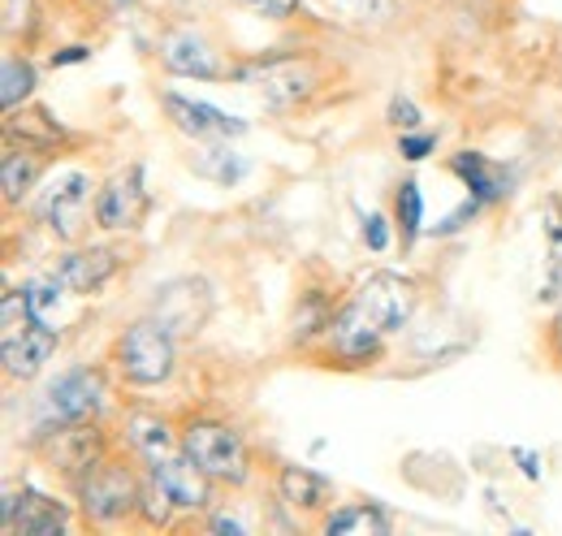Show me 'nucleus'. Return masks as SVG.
Here are the masks:
<instances>
[{"mask_svg": "<svg viewBox=\"0 0 562 536\" xmlns=\"http://www.w3.org/2000/svg\"><path fill=\"white\" fill-rule=\"evenodd\" d=\"M243 4L256 9V13H265V18H290L299 9V0H243Z\"/></svg>", "mask_w": 562, "mask_h": 536, "instance_id": "nucleus-27", "label": "nucleus"}, {"mask_svg": "<svg viewBox=\"0 0 562 536\" xmlns=\"http://www.w3.org/2000/svg\"><path fill=\"white\" fill-rule=\"evenodd\" d=\"M178 364V346H173V330L160 321H139L126 334L117 337V368L131 386H160L173 377Z\"/></svg>", "mask_w": 562, "mask_h": 536, "instance_id": "nucleus-2", "label": "nucleus"}, {"mask_svg": "<svg viewBox=\"0 0 562 536\" xmlns=\"http://www.w3.org/2000/svg\"><path fill=\"white\" fill-rule=\"evenodd\" d=\"M325 533L329 536H347V533H390V520L376 511V506H342V511H334L329 520H325Z\"/></svg>", "mask_w": 562, "mask_h": 536, "instance_id": "nucleus-20", "label": "nucleus"}, {"mask_svg": "<svg viewBox=\"0 0 562 536\" xmlns=\"http://www.w3.org/2000/svg\"><path fill=\"white\" fill-rule=\"evenodd\" d=\"M160 62H165L169 74H182V78H221V74H225L221 62H216V53H212L195 31H173V35H165Z\"/></svg>", "mask_w": 562, "mask_h": 536, "instance_id": "nucleus-13", "label": "nucleus"}, {"mask_svg": "<svg viewBox=\"0 0 562 536\" xmlns=\"http://www.w3.org/2000/svg\"><path fill=\"white\" fill-rule=\"evenodd\" d=\"M143 212V182L139 169L131 174H117L100 196H95V221L104 230H131Z\"/></svg>", "mask_w": 562, "mask_h": 536, "instance_id": "nucleus-14", "label": "nucleus"}, {"mask_svg": "<svg viewBox=\"0 0 562 536\" xmlns=\"http://www.w3.org/2000/svg\"><path fill=\"white\" fill-rule=\"evenodd\" d=\"M4 533H22V536H61L66 533V511L44 498V493H31L22 489L4 498Z\"/></svg>", "mask_w": 562, "mask_h": 536, "instance_id": "nucleus-11", "label": "nucleus"}, {"mask_svg": "<svg viewBox=\"0 0 562 536\" xmlns=\"http://www.w3.org/2000/svg\"><path fill=\"white\" fill-rule=\"evenodd\" d=\"M398 152H403L407 160H424V156L432 152V138H428V134H403V138H398Z\"/></svg>", "mask_w": 562, "mask_h": 536, "instance_id": "nucleus-28", "label": "nucleus"}, {"mask_svg": "<svg viewBox=\"0 0 562 536\" xmlns=\"http://www.w3.org/2000/svg\"><path fill=\"white\" fill-rule=\"evenodd\" d=\"M420 216H424L420 187L416 182H403V191H398V225H403V238L407 243L420 234Z\"/></svg>", "mask_w": 562, "mask_h": 536, "instance_id": "nucleus-25", "label": "nucleus"}, {"mask_svg": "<svg viewBox=\"0 0 562 536\" xmlns=\"http://www.w3.org/2000/svg\"><path fill=\"white\" fill-rule=\"evenodd\" d=\"M278 489H281V502H290L299 511H321L329 502V493H334V484L325 476H316V471L307 468H281Z\"/></svg>", "mask_w": 562, "mask_h": 536, "instance_id": "nucleus-16", "label": "nucleus"}, {"mask_svg": "<svg viewBox=\"0 0 562 536\" xmlns=\"http://www.w3.org/2000/svg\"><path fill=\"white\" fill-rule=\"evenodd\" d=\"M160 104H165L169 122L182 134H191V138H229V134L247 131V122H238V118L212 109L204 100H187V96H178V91H165Z\"/></svg>", "mask_w": 562, "mask_h": 536, "instance_id": "nucleus-9", "label": "nucleus"}, {"mask_svg": "<svg viewBox=\"0 0 562 536\" xmlns=\"http://www.w3.org/2000/svg\"><path fill=\"white\" fill-rule=\"evenodd\" d=\"M100 450H104V437L87 424V420H74V424H48V442H44V455L53 468H61L66 476H87V471L100 464Z\"/></svg>", "mask_w": 562, "mask_h": 536, "instance_id": "nucleus-7", "label": "nucleus"}, {"mask_svg": "<svg viewBox=\"0 0 562 536\" xmlns=\"http://www.w3.org/2000/svg\"><path fill=\"white\" fill-rule=\"evenodd\" d=\"M117 252H109V247H87V252H70L61 268H57V277H61V286L74 290V294H91V290H100L113 272H117Z\"/></svg>", "mask_w": 562, "mask_h": 536, "instance_id": "nucleus-15", "label": "nucleus"}, {"mask_svg": "<svg viewBox=\"0 0 562 536\" xmlns=\"http://www.w3.org/2000/svg\"><path fill=\"white\" fill-rule=\"evenodd\" d=\"M363 238H368V247H372V252H385V243H390L385 216H368V225H363Z\"/></svg>", "mask_w": 562, "mask_h": 536, "instance_id": "nucleus-29", "label": "nucleus"}, {"mask_svg": "<svg viewBox=\"0 0 562 536\" xmlns=\"http://www.w3.org/2000/svg\"><path fill=\"white\" fill-rule=\"evenodd\" d=\"M104 402V377L91 368H74L66 377H57L44 399H40V420L48 424H74V420H91Z\"/></svg>", "mask_w": 562, "mask_h": 536, "instance_id": "nucleus-6", "label": "nucleus"}, {"mask_svg": "<svg viewBox=\"0 0 562 536\" xmlns=\"http://www.w3.org/2000/svg\"><path fill=\"white\" fill-rule=\"evenodd\" d=\"M61 277H35L31 286H26V303H31V312L40 316V321H48V312L57 308V299H61Z\"/></svg>", "mask_w": 562, "mask_h": 536, "instance_id": "nucleus-24", "label": "nucleus"}, {"mask_svg": "<svg viewBox=\"0 0 562 536\" xmlns=\"http://www.w3.org/2000/svg\"><path fill=\"white\" fill-rule=\"evenodd\" d=\"M238 78L247 87H256L260 100H269L278 109L299 104L316 91V66L303 62V57H265V62H251V66L238 69Z\"/></svg>", "mask_w": 562, "mask_h": 536, "instance_id": "nucleus-5", "label": "nucleus"}, {"mask_svg": "<svg viewBox=\"0 0 562 536\" xmlns=\"http://www.w3.org/2000/svg\"><path fill=\"white\" fill-rule=\"evenodd\" d=\"M57 350V330H48V321H35L26 334L4 337V372L13 381H31Z\"/></svg>", "mask_w": 562, "mask_h": 536, "instance_id": "nucleus-12", "label": "nucleus"}, {"mask_svg": "<svg viewBox=\"0 0 562 536\" xmlns=\"http://www.w3.org/2000/svg\"><path fill=\"white\" fill-rule=\"evenodd\" d=\"M35 178H40V160L31 156V147H22V152H4V160H0V187H4V200L18 203L31 187H35Z\"/></svg>", "mask_w": 562, "mask_h": 536, "instance_id": "nucleus-19", "label": "nucleus"}, {"mask_svg": "<svg viewBox=\"0 0 562 536\" xmlns=\"http://www.w3.org/2000/svg\"><path fill=\"white\" fill-rule=\"evenodd\" d=\"M87 203H91V178L82 169H61L48 182V191L40 200V212H44L53 234L70 238L74 230H78V221H82V212H87Z\"/></svg>", "mask_w": 562, "mask_h": 536, "instance_id": "nucleus-8", "label": "nucleus"}, {"mask_svg": "<svg viewBox=\"0 0 562 536\" xmlns=\"http://www.w3.org/2000/svg\"><path fill=\"white\" fill-rule=\"evenodd\" d=\"M126 437H131V446L139 450L147 464L173 455V433H169V424H165L156 411H135V415H126Z\"/></svg>", "mask_w": 562, "mask_h": 536, "instance_id": "nucleus-17", "label": "nucleus"}, {"mask_svg": "<svg viewBox=\"0 0 562 536\" xmlns=\"http://www.w3.org/2000/svg\"><path fill=\"white\" fill-rule=\"evenodd\" d=\"M78 502H82V515L91 524H122L126 515L139 511V480L122 464L100 459L78 480Z\"/></svg>", "mask_w": 562, "mask_h": 536, "instance_id": "nucleus-4", "label": "nucleus"}, {"mask_svg": "<svg viewBox=\"0 0 562 536\" xmlns=\"http://www.w3.org/2000/svg\"><path fill=\"white\" fill-rule=\"evenodd\" d=\"M212 528H216V533H243V528H238V524H234V520H221V515H216V520H212Z\"/></svg>", "mask_w": 562, "mask_h": 536, "instance_id": "nucleus-31", "label": "nucleus"}, {"mask_svg": "<svg viewBox=\"0 0 562 536\" xmlns=\"http://www.w3.org/2000/svg\"><path fill=\"white\" fill-rule=\"evenodd\" d=\"M416 308V286L398 272H372L368 281H359L351 299L334 312L329 330V346L338 359H368L381 350V342L403 330L407 316Z\"/></svg>", "mask_w": 562, "mask_h": 536, "instance_id": "nucleus-1", "label": "nucleus"}, {"mask_svg": "<svg viewBox=\"0 0 562 536\" xmlns=\"http://www.w3.org/2000/svg\"><path fill=\"white\" fill-rule=\"evenodd\" d=\"M195 169H200V174H209L212 182H225V187H229V182H238V178L247 174V165H243L234 152H225V147L204 152V156L195 160Z\"/></svg>", "mask_w": 562, "mask_h": 536, "instance_id": "nucleus-23", "label": "nucleus"}, {"mask_svg": "<svg viewBox=\"0 0 562 536\" xmlns=\"http://www.w3.org/2000/svg\"><path fill=\"white\" fill-rule=\"evenodd\" d=\"M31 87H35V69L26 66V62H18V57H9V62H4V91H0L4 109L13 113V109L31 96Z\"/></svg>", "mask_w": 562, "mask_h": 536, "instance_id": "nucleus-22", "label": "nucleus"}, {"mask_svg": "<svg viewBox=\"0 0 562 536\" xmlns=\"http://www.w3.org/2000/svg\"><path fill=\"white\" fill-rule=\"evenodd\" d=\"M454 174L468 182V191L476 196V203L502 200L506 178H502V169H493L485 156H476V152H459V156H454Z\"/></svg>", "mask_w": 562, "mask_h": 536, "instance_id": "nucleus-18", "label": "nucleus"}, {"mask_svg": "<svg viewBox=\"0 0 562 536\" xmlns=\"http://www.w3.org/2000/svg\"><path fill=\"white\" fill-rule=\"evenodd\" d=\"M182 450L195 459V468L209 471V480H221V484H243L251 468L243 437L216 420H191L182 428Z\"/></svg>", "mask_w": 562, "mask_h": 536, "instance_id": "nucleus-3", "label": "nucleus"}, {"mask_svg": "<svg viewBox=\"0 0 562 536\" xmlns=\"http://www.w3.org/2000/svg\"><path fill=\"white\" fill-rule=\"evenodd\" d=\"M151 476L169 489V498H173L178 511H204L209 506V471L195 468V459L187 450L182 455L151 459Z\"/></svg>", "mask_w": 562, "mask_h": 536, "instance_id": "nucleus-10", "label": "nucleus"}, {"mask_svg": "<svg viewBox=\"0 0 562 536\" xmlns=\"http://www.w3.org/2000/svg\"><path fill=\"white\" fill-rule=\"evenodd\" d=\"M390 122H394L398 131H416V126H420V113H416V104H412L407 96H394V100H390Z\"/></svg>", "mask_w": 562, "mask_h": 536, "instance_id": "nucleus-26", "label": "nucleus"}, {"mask_svg": "<svg viewBox=\"0 0 562 536\" xmlns=\"http://www.w3.org/2000/svg\"><path fill=\"white\" fill-rule=\"evenodd\" d=\"M139 515L143 524H151V528H165L173 515H178V506H173V498H169V489L147 471V480L139 484Z\"/></svg>", "mask_w": 562, "mask_h": 536, "instance_id": "nucleus-21", "label": "nucleus"}, {"mask_svg": "<svg viewBox=\"0 0 562 536\" xmlns=\"http://www.w3.org/2000/svg\"><path fill=\"white\" fill-rule=\"evenodd\" d=\"M87 57V48H66L61 57H57V66H70V62H82Z\"/></svg>", "mask_w": 562, "mask_h": 536, "instance_id": "nucleus-30", "label": "nucleus"}]
</instances>
